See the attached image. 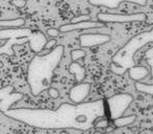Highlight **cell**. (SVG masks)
Masks as SVG:
<instances>
[{"label":"cell","instance_id":"cell-1","mask_svg":"<svg viewBox=\"0 0 153 134\" xmlns=\"http://www.w3.org/2000/svg\"><path fill=\"white\" fill-rule=\"evenodd\" d=\"M5 115L28 126L56 130L74 129L86 131L93 127L98 118L105 117L106 107L103 100L80 104L63 103L58 109H10Z\"/></svg>","mask_w":153,"mask_h":134},{"label":"cell","instance_id":"cell-2","mask_svg":"<svg viewBox=\"0 0 153 134\" xmlns=\"http://www.w3.org/2000/svg\"><path fill=\"white\" fill-rule=\"evenodd\" d=\"M133 100V95L130 93H119L109 98L107 100V105L111 119L121 117L131 105Z\"/></svg>","mask_w":153,"mask_h":134},{"label":"cell","instance_id":"cell-3","mask_svg":"<svg viewBox=\"0 0 153 134\" xmlns=\"http://www.w3.org/2000/svg\"><path fill=\"white\" fill-rule=\"evenodd\" d=\"M24 98L22 92L15 91L13 86H7L3 88H0V111L7 112L15 105L17 102L21 101Z\"/></svg>","mask_w":153,"mask_h":134},{"label":"cell","instance_id":"cell-4","mask_svg":"<svg viewBox=\"0 0 153 134\" xmlns=\"http://www.w3.org/2000/svg\"><path fill=\"white\" fill-rule=\"evenodd\" d=\"M91 85L86 82H81L74 85L69 90V99L73 104H80L85 102L86 98L89 95Z\"/></svg>","mask_w":153,"mask_h":134},{"label":"cell","instance_id":"cell-5","mask_svg":"<svg viewBox=\"0 0 153 134\" xmlns=\"http://www.w3.org/2000/svg\"><path fill=\"white\" fill-rule=\"evenodd\" d=\"M136 120V115L135 114H130V115H127V116H121V117H117L115 119H112L113 121V125L117 128H122V127H126V126H130L132 125L134 121Z\"/></svg>","mask_w":153,"mask_h":134},{"label":"cell","instance_id":"cell-6","mask_svg":"<svg viewBox=\"0 0 153 134\" xmlns=\"http://www.w3.org/2000/svg\"><path fill=\"white\" fill-rule=\"evenodd\" d=\"M70 72H72L75 76V81L78 83L83 82L84 78H85V69L84 67H82L81 65H79L76 62H72L70 65V68H69Z\"/></svg>","mask_w":153,"mask_h":134},{"label":"cell","instance_id":"cell-7","mask_svg":"<svg viewBox=\"0 0 153 134\" xmlns=\"http://www.w3.org/2000/svg\"><path fill=\"white\" fill-rule=\"evenodd\" d=\"M135 87H136V89L139 92H143L145 94H149V95L153 96V85H149V84H145V83L138 82L135 85Z\"/></svg>","mask_w":153,"mask_h":134},{"label":"cell","instance_id":"cell-8","mask_svg":"<svg viewBox=\"0 0 153 134\" xmlns=\"http://www.w3.org/2000/svg\"><path fill=\"white\" fill-rule=\"evenodd\" d=\"M56 43H57L56 38H51V39H49V40L45 43V45L43 46V49H42V50H46V51L44 52V54H47L48 52H50V51H51V49H54V47H55ZM44 54H43V56H44Z\"/></svg>","mask_w":153,"mask_h":134},{"label":"cell","instance_id":"cell-9","mask_svg":"<svg viewBox=\"0 0 153 134\" xmlns=\"http://www.w3.org/2000/svg\"><path fill=\"white\" fill-rule=\"evenodd\" d=\"M107 126H109V120L107 119V118H103V117H101V118H98L96 121H95V124H93V127H96V128H98V129H105Z\"/></svg>","mask_w":153,"mask_h":134},{"label":"cell","instance_id":"cell-10","mask_svg":"<svg viewBox=\"0 0 153 134\" xmlns=\"http://www.w3.org/2000/svg\"><path fill=\"white\" fill-rule=\"evenodd\" d=\"M86 56V52L82 49H74L71 51V59H72V62H75L78 59H82Z\"/></svg>","mask_w":153,"mask_h":134},{"label":"cell","instance_id":"cell-11","mask_svg":"<svg viewBox=\"0 0 153 134\" xmlns=\"http://www.w3.org/2000/svg\"><path fill=\"white\" fill-rule=\"evenodd\" d=\"M26 0H11L10 4L17 8V9H23L26 5Z\"/></svg>","mask_w":153,"mask_h":134},{"label":"cell","instance_id":"cell-12","mask_svg":"<svg viewBox=\"0 0 153 134\" xmlns=\"http://www.w3.org/2000/svg\"><path fill=\"white\" fill-rule=\"evenodd\" d=\"M47 93L49 95V98L54 99V100H57L59 96H60V92L57 88H54V87H48L47 88Z\"/></svg>","mask_w":153,"mask_h":134},{"label":"cell","instance_id":"cell-13","mask_svg":"<svg viewBox=\"0 0 153 134\" xmlns=\"http://www.w3.org/2000/svg\"><path fill=\"white\" fill-rule=\"evenodd\" d=\"M46 35L49 37V38H57L59 37L60 35V31L57 29V28H48L46 31Z\"/></svg>","mask_w":153,"mask_h":134},{"label":"cell","instance_id":"cell-14","mask_svg":"<svg viewBox=\"0 0 153 134\" xmlns=\"http://www.w3.org/2000/svg\"><path fill=\"white\" fill-rule=\"evenodd\" d=\"M112 129H113V128H112V126H107L104 130H105V132H106V133H110V132H112Z\"/></svg>","mask_w":153,"mask_h":134},{"label":"cell","instance_id":"cell-15","mask_svg":"<svg viewBox=\"0 0 153 134\" xmlns=\"http://www.w3.org/2000/svg\"><path fill=\"white\" fill-rule=\"evenodd\" d=\"M60 134H69V133H68V132H67V131H65V130H64V129H63V130H62V131H61V132H60Z\"/></svg>","mask_w":153,"mask_h":134},{"label":"cell","instance_id":"cell-16","mask_svg":"<svg viewBox=\"0 0 153 134\" xmlns=\"http://www.w3.org/2000/svg\"><path fill=\"white\" fill-rule=\"evenodd\" d=\"M3 66H4V65H3V63H2L1 61H0V69H2V68H3Z\"/></svg>","mask_w":153,"mask_h":134}]
</instances>
